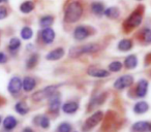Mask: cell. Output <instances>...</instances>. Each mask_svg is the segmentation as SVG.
<instances>
[{
  "instance_id": "8fae6325",
  "label": "cell",
  "mask_w": 151,
  "mask_h": 132,
  "mask_svg": "<svg viewBox=\"0 0 151 132\" xmlns=\"http://www.w3.org/2000/svg\"><path fill=\"white\" fill-rule=\"evenodd\" d=\"M36 86V81L31 76H26L23 81H22V88L24 89L25 92H30L32 91Z\"/></svg>"
},
{
  "instance_id": "7a4b0ae2",
  "label": "cell",
  "mask_w": 151,
  "mask_h": 132,
  "mask_svg": "<svg viewBox=\"0 0 151 132\" xmlns=\"http://www.w3.org/2000/svg\"><path fill=\"white\" fill-rule=\"evenodd\" d=\"M99 46L96 44H87L84 46H75V48H71L69 51V56L76 58V57H79L83 54H89V53H95L99 50Z\"/></svg>"
},
{
  "instance_id": "d6986e66",
  "label": "cell",
  "mask_w": 151,
  "mask_h": 132,
  "mask_svg": "<svg viewBox=\"0 0 151 132\" xmlns=\"http://www.w3.org/2000/svg\"><path fill=\"white\" fill-rule=\"evenodd\" d=\"M15 109H16V111L21 116L26 115V113L29 111V107H28V105L26 104L24 101H19L18 103H16Z\"/></svg>"
},
{
  "instance_id": "1f68e13d",
  "label": "cell",
  "mask_w": 151,
  "mask_h": 132,
  "mask_svg": "<svg viewBox=\"0 0 151 132\" xmlns=\"http://www.w3.org/2000/svg\"><path fill=\"white\" fill-rule=\"evenodd\" d=\"M143 38H144V41L146 42L147 44H150L151 42V29H148V28L144 29V31H143Z\"/></svg>"
},
{
  "instance_id": "4fadbf2b",
  "label": "cell",
  "mask_w": 151,
  "mask_h": 132,
  "mask_svg": "<svg viewBox=\"0 0 151 132\" xmlns=\"http://www.w3.org/2000/svg\"><path fill=\"white\" fill-rule=\"evenodd\" d=\"M134 131L137 132H150L151 131V123L149 122H144V121H140L137 122L134 124L132 126Z\"/></svg>"
},
{
  "instance_id": "83f0119b",
  "label": "cell",
  "mask_w": 151,
  "mask_h": 132,
  "mask_svg": "<svg viewBox=\"0 0 151 132\" xmlns=\"http://www.w3.org/2000/svg\"><path fill=\"white\" fill-rule=\"evenodd\" d=\"M38 118H40L38 119V125L42 128H44V129H48L50 127V120H49V118L46 117V116H42V117Z\"/></svg>"
},
{
  "instance_id": "836d02e7",
  "label": "cell",
  "mask_w": 151,
  "mask_h": 132,
  "mask_svg": "<svg viewBox=\"0 0 151 132\" xmlns=\"http://www.w3.org/2000/svg\"><path fill=\"white\" fill-rule=\"evenodd\" d=\"M7 62V56L3 52H0V64H5Z\"/></svg>"
},
{
  "instance_id": "3957f363",
  "label": "cell",
  "mask_w": 151,
  "mask_h": 132,
  "mask_svg": "<svg viewBox=\"0 0 151 132\" xmlns=\"http://www.w3.org/2000/svg\"><path fill=\"white\" fill-rule=\"evenodd\" d=\"M58 85H51V86H48L46 88L42 89V90L35 92L33 95H32V100L35 101V102H40V101L44 100V99L50 98L53 94H55L58 89Z\"/></svg>"
},
{
  "instance_id": "277c9868",
  "label": "cell",
  "mask_w": 151,
  "mask_h": 132,
  "mask_svg": "<svg viewBox=\"0 0 151 132\" xmlns=\"http://www.w3.org/2000/svg\"><path fill=\"white\" fill-rule=\"evenodd\" d=\"M103 116L104 115L101 111H96V113H94L91 117H89L88 119L85 121L84 126H83V130H84V131H89V130L92 129L93 127H95V126L101 121Z\"/></svg>"
},
{
  "instance_id": "44dd1931",
  "label": "cell",
  "mask_w": 151,
  "mask_h": 132,
  "mask_svg": "<svg viewBox=\"0 0 151 132\" xmlns=\"http://www.w3.org/2000/svg\"><path fill=\"white\" fill-rule=\"evenodd\" d=\"M105 16L108 17L109 19H117L119 17L120 13H119V9L115 6H112V7H109V9H105Z\"/></svg>"
},
{
  "instance_id": "30bf717a",
  "label": "cell",
  "mask_w": 151,
  "mask_h": 132,
  "mask_svg": "<svg viewBox=\"0 0 151 132\" xmlns=\"http://www.w3.org/2000/svg\"><path fill=\"white\" fill-rule=\"evenodd\" d=\"M88 74L92 78H107L109 76V71L105 69H101V68H96V67H90L88 69Z\"/></svg>"
},
{
  "instance_id": "e0dca14e",
  "label": "cell",
  "mask_w": 151,
  "mask_h": 132,
  "mask_svg": "<svg viewBox=\"0 0 151 132\" xmlns=\"http://www.w3.org/2000/svg\"><path fill=\"white\" fill-rule=\"evenodd\" d=\"M78 103L75 102V101H70V102H66L64 105L62 106V111L65 113H73L78 111Z\"/></svg>"
},
{
  "instance_id": "9c48e42d",
  "label": "cell",
  "mask_w": 151,
  "mask_h": 132,
  "mask_svg": "<svg viewBox=\"0 0 151 132\" xmlns=\"http://www.w3.org/2000/svg\"><path fill=\"white\" fill-rule=\"evenodd\" d=\"M61 105V101H60V96L57 94V92L55 94H53L52 96L50 97V101H49V108H50L51 111H58V109L60 108Z\"/></svg>"
},
{
  "instance_id": "8992f818",
  "label": "cell",
  "mask_w": 151,
  "mask_h": 132,
  "mask_svg": "<svg viewBox=\"0 0 151 132\" xmlns=\"http://www.w3.org/2000/svg\"><path fill=\"white\" fill-rule=\"evenodd\" d=\"M132 83H134V78L132 76H122L114 83V88L117 90H122V89L132 86Z\"/></svg>"
},
{
  "instance_id": "d4e9b609",
  "label": "cell",
  "mask_w": 151,
  "mask_h": 132,
  "mask_svg": "<svg viewBox=\"0 0 151 132\" xmlns=\"http://www.w3.org/2000/svg\"><path fill=\"white\" fill-rule=\"evenodd\" d=\"M118 49H119L120 51H122V52H125V51H128L132 49V41H130L129 39H122L120 40L119 42H118Z\"/></svg>"
},
{
  "instance_id": "484cf974",
  "label": "cell",
  "mask_w": 151,
  "mask_h": 132,
  "mask_svg": "<svg viewBox=\"0 0 151 132\" xmlns=\"http://www.w3.org/2000/svg\"><path fill=\"white\" fill-rule=\"evenodd\" d=\"M20 46H21V41H20L19 38L13 37L11 40H9V51H12V52H16V51L19 50Z\"/></svg>"
},
{
  "instance_id": "f546056e",
  "label": "cell",
  "mask_w": 151,
  "mask_h": 132,
  "mask_svg": "<svg viewBox=\"0 0 151 132\" xmlns=\"http://www.w3.org/2000/svg\"><path fill=\"white\" fill-rule=\"evenodd\" d=\"M122 67V64L119 62V61H114L111 64L109 65V69L111 70L112 72H118Z\"/></svg>"
},
{
  "instance_id": "e575fe53",
  "label": "cell",
  "mask_w": 151,
  "mask_h": 132,
  "mask_svg": "<svg viewBox=\"0 0 151 132\" xmlns=\"http://www.w3.org/2000/svg\"><path fill=\"white\" fill-rule=\"evenodd\" d=\"M22 132H34V131L31 129V128H29V127H26V128H24V129H23V131H22Z\"/></svg>"
},
{
  "instance_id": "4dcf8cb0",
  "label": "cell",
  "mask_w": 151,
  "mask_h": 132,
  "mask_svg": "<svg viewBox=\"0 0 151 132\" xmlns=\"http://www.w3.org/2000/svg\"><path fill=\"white\" fill-rule=\"evenodd\" d=\"M71 131V126L68 123H62L58 126L57 128V132H70Z\"/></svg>"
},
{
  "instance_id": "7c38bea8",
  "label": "cell",
  "mask_w": 151,
  "mask_h": 132,
  "mask_svg": "<svg viewBox=\"0 0 151 132\" xmlns=\"http://www.w3.org/2000/svg\"><path fill=\"white\" fill-rule=\"evenodd\" d=\"M88 34L89 32L86 27H84V26H78L75 29V31H73V37L77 40H83L88 36Z\"/></svg>"
},
{
  "instance_id": "f1b7e54d",
  "label": "cell",
  "mask_w": 151,
  "mask_h": 132,
  "mask_svg": "<svg viewBox=\"0 0 151 132\" xmlns=\"http://www.w3.org/2000/svg\"><path fill=\"white\" fill-rule=\"evenodd\" d=\"M36 63H37V55H31L26 62V66H27V68H33L36 65Z\"/></svg>"
},
{
  "instance_id": "2e32d148",
  "label": "cell",
  "mask_w": 151,
  "mask_h": 132,
  "mask_svg": "<svg viewBox=\"0 0 151 132\" xmlns=\"http://www.w3.org/2000/svg\"><path fill=\"white\" fill-rule=\"evenodd\" d=\"M63 55H64V50L61 48H58V49H55V50L51 51L46 56V58L50 61H57L60 58H62Z\"/></svg>"
},
{
  "instance_id": "52a82bcc",
  "label": "cell",
  "mask_w": 151,
  "mask_h": 132,
  "mask_svg": "<svg viewBox=\"0 0 151 132\" xmlns=\"http://www.w3.org/2000/svg\"><path fill=\"white\" fill-rule=\"evenodd\" d=\"M22 89V81L19 76H14L11 78L7 86V90L12 95H17Z\"/></svg>"
},
{
  "instance_id": "4316f807",
  "label": "cell",
  "mask_w": 151,
  "mask_h": 132,
  "mask_svg": "<svg viewBox=\"0 0 151 132\" xmlns=\"http://www.w3.org/2000/svg\"><path fill=\"white\" fill-rule=\"evenodd\" d=\"M33 36V31L30 27H23L21 30V37L25 40H28Z\"/></svg>"
},
{
  "instance_id": "ac0fdd59",
  "label": "cell",
  "mask_w": 151,
  "mask_h": 132,
  "mask_svg": "<svg viewBox=\"0 0 151 132\" xmlns=\"http://www.w3.org/2000/svg\"><path fill=\"white\" fill-rule=\"evenodd\" d=\"M124 65L128 69H132V68H134L138 65V59H137V57L134 55H129L124 60Z\"/></svg>"
},
{
  "instance_id": "5b68a950",
  "label": "cell",
  "mask_w": 151,
  "mask_h": 132,
  "mask_svg": "<svg viewBox=\"0 0 151 132\" xmlns=\"http://www.w3.org/2000/svg\"><path fill=\"white\" fill-rule=\"evenodd\" d=\"M142 23V14L140 11H134L124 22V26L128 28H136Z\"/></svg>"
},
{
  "instance_id": "ffe728a7",
  "label": "cell",
  "mask_w": 151,
  "mask_h": 132,
  "mask_svg": "<svg viewBox=\"0 0 151 132\" xmlns=\"http://www.w3.org/2000/svg\"><path fill=\"white\" fill-rule=\"evenodd\" d=\"M149 109V105L145 101H140V102L136 103V105L134 106V111L137 113H144Z\"/></svg>"
},
{
  "instance_id": "7402d4cb",
  "label": "cell",
  "mask_w": 151,
  "mask_h": 132,
  "mask_svg": "<svg viewBox=\"0 0 151 132\" xmlns=\"http://www.w3.org/2000/svg\"><path fill=\"white\" fill-rule=\"evenodd\" d=\"M91 11L96 16H101L105 13V6H104V4L101 2H93L92 4H91Z\"/></svg>"
},
{
  "instance_id": "d590c367",
  "label": "cell",
  "mask_w": 151,
  "mask_h": 132,
  "mask_svg": "<svg viewBox=\"0 0 151 132\" xmlns=\"http://www.w3.org/2000/svg\"><path fill=\"white\" fill-rule=\"evenodd\" d=\"M4 2H6V0H0V4H1V3H4Z\"/></svg>"
},
{
  "instance_id": "8d00e7d4",
  "label": "cell",
  "mask_w": 151,
  "mask_h": 132,
  "mask_svg": "<svg viewBox=\"0 0 151 132\" xmlns=\"http://www.w3.org/2000/svg\"><path fill=\"white\" fill-rule=\"evenodd\" d=\"M1 122H2V118H1V116H0V124H1Z\"/></svg>"
},
{
  "instance_id": "603a6c76",
  "label": "cell",
  "mask_w": 151,
  "mask_h": 132,
  "mask_svg": "<svg viewBox=\"0 0 151 132\" xmlns=\"http://www.w3.org/2000/svg\"><path fill=\"white\" fill-rule=\"evenodd\" d=\"M34 9V3L32 1H25L20 5V11L23 14H29Z\"/></svg>"
},
{
  "instance_id": "d6a6232c",
  "label": "cell",
  "mask_w": 151,
  "mask_h": 132,
  "mask_svg": "<svg viewBox=\"0 0 151 132\" xmlns=\"http://www.w3.org/2000/svg\"><path fill=\"white\" fill-rule=\"evenodd\" d=\"M7 17V9L6 7L0 5V20H3Z\"/></svg>"
},
{
  "instance_id": "cb8c5ba5",
  "label": "cell",
  "mask_w": 151,
  "mask_h": 132,
  "mask_svg": "<svg viewBox=\"0 0 151 132\" xmlns=\"http://www.w3.org/2000/svg\"><path fill=\"white\" fill-rule=\"evenodd\" d=\"M53 22H54V19H53L52 16H45L40 20V25L42 28H50L52 26Z\"/></svg>"
},
{
  "instance_id": "9a60e30c",
  "label": "cell",
  "mask_w": 151,
  "mask_h": 132,
  "mask_svg": "<svg viewBox=\"0 0 151 132\" xmlns=\"http://www.w3.org/2000/svg\"><path fill=\"white\" fill-rule=\"evenodd\" d=\"M147 91H148V82L146 80H141L137 85V96L144 97L146 96Z\"/></svg>"
},
{
  "instance_id": "5bb4252c",
  "label": "cell",
  "mask_w": 151,
  "mask_h": 132,
  "mask_svg": "<svg viewBox=\"0 0 151 132\" xmlns=\"http://www.w3.org/2000/svg\"><path fill=\"white\" fill-rule=\"evenodd\" d=\"M18 125V121L14 116H7L4 120H3V127L7 131H11V130L15 129Z\"/></svg>"
},
{
  "instance_id": "6da1fadb",
  "label": "cell",
  "mask_w": 151,
  "mask_h": 132,
  "mask_svg": "<svg viewBox=\"0 0 151 132\" xmlns=\"http://www.w3.org/2000/svg\"><path fill=\"white\" fill-rule=\"evenodd\" d=\"M83 15V6L79 1H73L66 6L64 11V20L67 23H75Z\"/></svg>"
},
{
  "instance_id": "ba28073f",
  "label": "cell",
  "mask_w": 151,
  "mask_h": 132,
  "mask_svg": "<svg viewBox=\"0 0 151 132\" xmlns=\"http://www.w3.org/2000/svg\"><path fill=\"white\" fill-rule=\"evenodd\" d=\"M42 41L47 44H50L54 41L55 39V32L53 29L51 28H44L42 31Z\"/></svg>"
},
{
  "instance_id": "74e56055",
  "label": "cell",
  "mask_w": 151,
  "mask_h": 132,
  "mask_svg": "<svg viewBox=\"0 0 151 132\" xmlns=\"http://www.w3.org/2000/svg\"><path fill=\"white\" fill-rule=\"evenodd\" d=\"M138 1H142V0H138Z\"/></svg>"
}]
</instances>
